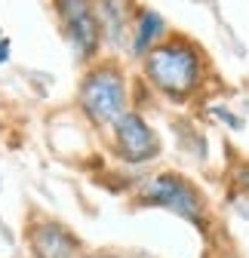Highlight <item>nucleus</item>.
Listing matches in <instances>:
<instances>
[{
	"label": "nucleus",
	"mask_w": 249,
	"mask_h": 258,
	"mask_svg": "<svg viewBox=\"0 0 249 258\" xmlns=\"http://www.w3.org/2000/svg\"><path fill=\"white\" fill-rule=\"evenodd\" d=\"M206 74L203 52L184 37H172L157 43L145 55V77L160 95L172 102H184L200 89Z\"/></svg>",
	"instance_id": "obj_1"
},
{
	"label": "nucleus",
	"mask_w": 249,
	"mask_h": 258,
	"mask_svg": "<svg viewBox=\"0 0 249 258\" xmlns=\"http://www.w3.org/2000/svg\"><path fill=\"white\" fill-rule=\"evenodd\" d=\"M136 203L154 206V209H169L172 215L191 221L194 228H206V221H209L203 194L178 172H160V175H151L148 181H142Z\"/></svg>",
	"instance_id": "obj_2"
},
{
	"label": "nucleus",
	"mask_w": 249,
	"mask_h": 258,
	"mask_svg": "<svg viewBox=\"0 0 249 258\" xmlns=\"http://www.w3.org/2000/svg\"><path fill=\"white\" fill-rule=\"evenodd\" d=\"M127 77L114 61L92 68L83 83H80V105L86 117L99 126L114 123L123 111H127Z\"/></svg>",
	"instance_id": "obj_3"
},
{
	"label": "nucleus",
	"mask_w": 249,
	"mask_h": 258,
	"mask_svg": "<svg viewBox=\"0 0 249 258\" xmlns=\"http://www.w3.org/2000/svg\"><path fill=\"white\" fill-rule=\"evenodd\" d=\"M55 16L80 61H89L102 43V28L92 0H55Z\"/></svg>",
	"instance_id": "obj_4"
},
{
	"label": "nucleus",
	"mask_w": 249,
	"mask_h": 258,
	"mask_svg": "<svg viewBox=\"0 0 249 258\" xmlns=\"http://www.w3.org/2000/svg\"><path fill=\"white\" fill-rule=\"evenodd\" d=\"M114 151L123 163H148L160 154L157 133L139 111H123L114 123Z\"/></svg>",
	"instance_id": "obj_5"
},
{
	"label": "nucleus",
	"mask_w": 249,
	"mask_h": 258,
	"mask_svg": "<svg viewBox=\"0 0 249 258\" xmlns=\"http://www.w3.org/2000/svg\"><path fill=\"white\" fill-rule=\"evenodd\" d=\"M28 246L34 252V258H77L80 240L61 228L58 221H34L28 231Z\"/></svg>",
	"instance_id": "obj_6"
},
{
	"label": "nucleus",
	"mask_w": 249,
	"mask_h": 258,
	"mask_svg": "<svg viewBox=\"0 0 249 258\" xmlns=\"http://www.w3.org/2000/svg\"><path fill=\"white\" fill-rule=\"evenodd\" d=\"M163 34H166L163 16L154 13V10H142L136 16V25H133V52L148 55L157 43H163Z\"/></svg>",
	"instance_id": "obj_7"
},
{
	"label": "nucleus",
	"mask_w": 249,
	"mask_h": 258,
	"mask_svg": "<svg viewBox=\"0 0 249 258\" xmlns=\"http://www.w3.org/2000/svg\"><path fill=\"white\" fill-rule=\"evenodd\" d=\"M96 19H99V28H102V34L111 37V43H120L117 37L123 34V28L130 25V7H127V0H96Z\"/></svg>",
	"instance_id": "obj_8"
},
{
	"label": "nucleus",
	"mask_w": 249,
	"mask_h": 258,
	"mask_svg": "<svg viewBox=\"0 0 249 258\" xmlns=\"http://www.w3.org/2000/svg\"><path fill=\"white\" fill-rule=\"evenodd\" d=\"M215 114H219V117H222L225 123H231L234 129H240V126H243V120H237V117H231V111H225V108H215Z\"/></svg>",
	"instance_id": "obj_9"
},
{
	"label": "nucleus",
	"mask_w": 249,
	"mask_h": 258,
	"mask_svg": "<svg viewBox=\"0 0 249 258\" xmlns=\"http://www.w3.org/2000/svg\"><path fill=\"white\" fill-rule=\"evenodd\" d=\"M237 181H240V187H246V190H249V163L237 172Z\"/></svg>",
	"instance_id": "obj_10"
},
{
	"label": "nucleus",
	"mask_w": 249,
	"mask_h": 258,
	"mask_svg": "<svg viewBox=\"0 0 249 258\" xmlns=\"http://www.w3.org/2000/svg\"><path fill=\"white\" fill-rule=\"evenodd\" d=\"M10 58V40L7 37H0V64H4Z\"/></svg>",
	"instance_id": "obj_11"
},
{
	"label": "nucleus",
	"mask_w": 249,
	"mask_h": 258,
	"mask_svg": "<svg viewBox=\"0 0 249 258\" xmlns=\"http://www.w3.org/2000/svg\"><path fill=\"white\" fill-rule=\"evenodd\" d=\"M89 258H117V255H89Z\"/></svg>",
	"instance_id": "obj_12"
}]
</instances>
